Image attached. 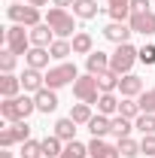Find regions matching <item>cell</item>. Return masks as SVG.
<instances>
[{
  "label": "cell",
  "mask_w": 155,
  "mask_h": 158,
  "mask_svg": "<svg viewBox=\"0 0 155 158\" xmlns=\"http://www.w3.org/2000/svg\"><path fill=\"white\" fill-rule=\"evenodd\" d=\"M34 110H37V100L27 98V94H19V98H3V103H0V118L12 125V122L27 118Z\"/></svg>",
  "instance_id": "cell-1"
},
{
  "label": "cell",
  "mask_w": 155,
  "mask_h": 158,
  "mask_svg": "<svg viewBox=\"0 0 155 158\" xmlns=\"http://www.w3.org/2000/svg\"><path fill=\"white\" fill-rule=\"evenodd\" d=\"M46 24L55 31V37H58V40L76 37V34H73V31H76V21H73V15H70L67 9H61V6H52V9L46 12Z\"/></svg>",
  "instance_id": "cell-2"
},
{
  "label": "cell",
  "mask_w": 155,
  "mask_h": 158,
  "mask_svg": "<svg viewBox=\"0 0 155 158\" xmlns=\"http://www.w3.org/2000/svg\"><path fill=\"white\" fill-rule=\"evenodd\" d=\"M137 61H140V49H134L131 43H119L116 52L110 55V70H116L119 76H125V73H131V67Z\"/></svg>",
  "instance_id": "cell-3"
},
{
  "label": "cell",
  "mask_w": 155,
  "mask_h": 158,
  "mask_svg": "<svg viewBox=\"0 0 155 158\" xmlns=\"http://www.w3.org/2000/svg\"><path fill=\"white\" fill-rule=\"evenodd\" d=\"M3 43H6V49L15 52V55H27V52L34 49L31 31H24V24H9V27L3 31Z\"/></svg>",
  "instance_id": "cell-4"
},
{
  "label": "cell",
  "mask_w": 155,
  "mask_h": 158,
  "mask_svg": "<svg viewBox=\"0 0 155 158\" xmlns=\"http://www.w3.org/2000/svg\"><path fill=\"white\" fill-rule=\"evenodd\" d=\"M73 94H76L79 103H91V106H94L97 98H100L103 91H100V85H97V76L85 73V76H79L76 82H73Z\"/></svg>",
  "instance_id": "cell-5"
},
{
  "label": "cell",
  "mask_w": 155,
  "mask_h": 158,
  "mask_svg": "<svg viewBox=\"0 0 155 158\" xmlns=\"http://www.w3.org/2000/svg\"><path fill=\"white\" fill-rule=\"evenodd\" d=\"M6 19L12 24H24V27H37L40 24V9L37 6H24V3H9L6 6Z\"/></svg>",
  "instance_id": "cell-6"
},
{
  "label": "cell",
  "mask_w": 155,
  "mask_h": 158,
  "mask_svg": "<svg viewBox=\"0 0 155 158\" xmlns=\"http://www.w3.org/2000/svg\"><path fill=\"white\" fill-rule=\"evenodd\" d=\"M79 79V70H76V64H58V67H52L49 73H46V88H64V85H70V82H76Z\"/></svg>",
  "instance_id": "cell-7"
},
{
  "label": "cell",
  "mask_w": 155,
  "mask_h": 158,
  "mask_svg": "<svg viewBox=\"0 0 155 158\" xmlns=\"http://www.w3.org/2000/svg\"><path fill=\"white\" fill-rule=\"evenodd\" d=\"M27 140H31V125H27V118L0 128V146H3V149H9L12 143H27Z\"/></svg>",
  "instance_id": "cell-8"
},
{
  "label": "cell",
  "mask_w": 155,
  "mask_h": 158,
  "mask_svg": "<svg viewBox=\"0 0 155 158\" xmlns=\"http://www.w3.org/2000/svg\"><path fill=\"white\" fill-rule=\"evenodd\" d=\"M128 24H131L134 34L152 37V34H155V12H152V9H146V12H134V15L128 19Z\"/></svg>",
  "instance_id": "cell-9"
},
{
  "label": "cell",
  "mask_w": 155,
  "mask_h": 158,
  "mask_svg": "<svg viewBox=\"0 0 155 158\" xmlns=\"http://www.w3.org/2000/svg\"><path fill=\"white\" fill-rule=\"evenodd\" d=\"M131 34H134V31H131L128 21H110V24L103 27V37L110 40V43H116V46H119V43H128Z\"/></svg>",
  "instance_id": "cell-10"
},
{
  "label": "cell",
  "mask_w": 155,
  "mask_h": 158,
  "mask_svg": "<svg viewBox=\"0 0 155 158\" xmlns=\"http://www.w3.org/2000/svg\"><path fill=\"white\" fill-rule=\"evenodd\" d=\"M88 155H91V158H122V152H119V146H110L107 140L91 137V143H88Z\"/></svg>",
  "instance_id": "cell-11"
},
{
  "label": "cell",
  "mask_w": 155,
  "mask_h": 158,
  "mask_svg": "<svg viewBox=\"0 0 155 158\" xmlns=\"http://www.w3.org/2000/svg\"><path fill=\"white\" fill-rule=\"evenodd\" d=\"M119 91H122V98H140L143 94V79L137 73H125L119 79Z\"/></svg>",
  "instance_id": "cell-12"
},
{
  "label": "cell",
  "mask_w": 155,
  "mask_h": 158,
  "mask_svg": "<svg viewBox=\"0 0 155 158\" xmlns=\"http://www.w3.org/2000/svg\"><path fill=\"white\" fill-rule=\"evenodd\" d=\"M21 88L31 91V94H37V91L46 88V76H43L40 70H34V67H27V70L21 73Z\"/></svg>",
  "instance_id": "cell-13"
},
{
  "label": "cell",
  "mask_w": 155,
  "mask_h": 158,
  "mask_svg": "<svg viewBox=\"0 0 155 158\" xmlns=\"http://www.w3.org/2000/svg\"><path fill=\"white\" fill-rule=\"evenodd\" d=\"M34 100H37V113H55L58 110V94H55V88H43V91H37L34 94Z\"/></svg>",
  "instance_id": "cell-14"
},
{
  "label": "cell",
  "mask_w": 155,
  "mask_h": 158,
  "mask_svg": "<svg viewBox=\"0 0 155 158\" xmlns=\"http://www.w3.org/2000/svg\"><path fill=\"white\" fill-rule=\"evenodd\" d=\"M31 43H34V46H43V49H49V46L55 43V31H52L46 21H40L37 27H31Z\"/></svg>",
  "instance_id": "cell-15"
},
{
  "label": "cell",
  "mask_w": 155,
  "mask_h": 158,
  "mask_svg": "<svg viewBox=\"0 0 155 158\" xmlns=\"http://www.w3.org/2000/svg\"><path fill=\"white\" fill-rule=\"evenodd\" d=\"M19 91H21V76H15V73L0 76V98H19Z\"/></svg>",
  "instance_id": "cell-16"
},
{
  "label": "cell",
  "mask_w": 155,
  "mask_h": 158,
  "mask_svg": "<svg viewBox=\"0 0 155 158\" xmlns=\"http://www.w3.org/2000/svg\"><path fill=\"white\" fill-rule=\"evenodd\" d=\"M119 103H122V100H119L113 91H103V94L97 98L94 106H97V113H100V116H119Z\"/></svg>",
  "instance_id": "cell-17"
},
{
  "label": "cell",
  "mask_w": 155,
  "mask_h": 158,
  "mask_svg": "<svg viewBox=\"0 0 155 158\" xmlns=\"http://www.w3.org/2000/svg\"><path fill=\"white\" fill-rule=\"evenodd\" d=\"M49 58H52V52H49V49H43V46H34V49L24 55L27 67H34V70H43V67L49 64Z\"/></svg>",
  "instance_id": "cell-18"
},
{
  "label": "cell",
  "mask_w": 155,
  "mask_h": 158,
  "mask_svg": "<svg viewBox=\"0 0 155 158\" xmlns=\"http://www.w3.org/2000/svg\"><path fill=\"white\" fill-rule=\"evenodd\" d=\"M85 67H88L91 76H97V73L110 70V55H107V52H91V55L85 58Z\"/></svg>",
  "instance_id": "cell-19"
},
{
  "label": "cell",
  "mask_w": 155,
  "mask_h": 158,
  "mask_svg": "<svg viewBox=\"0 0 155 158\" xmlns=\"http://www.w3.org/2000/svg\"><path fill=\"white\" fill-rule=\"evenodd\" d=\"M97 12H100V6H97V0H73V15L76 19H94Z\"/></svg>",
  "instance_id": "cell-20"
},
{
  "label": "cell",
  "mask_w": 155,
  "mask_h": 158,
  "mask_svg": "<svg viewBox=\"0 0 155 158\" xmlns=\"http://www.w3.org/2000/svg\"><path fill=\"white\" fill-rule=\"evenodd\" d=\"M88 131H91V137H100V140H103L110 131H113V118H110V116H100V113H97V116L88 122Z\"/></svg>",
  "instance_id": "cell-21"
},
{
  "label": "cell",
  "mask_w": 155,
  "mask_h": 158,
  "mask_svg": "<svg viewBox=\"0 0 155 158\" xmlns=\"http://www.w3.org/2000/svg\"><path fill=\"white\" fill-rule=\"evenodd\" d=\"M55 137H61L64 143H70V140H76V122L67 116V118H58L55 122Z\"/></svg>",
  "instance_id": "cell-22"
},
{
  "label": "cell",
  "mask_w": 155,
  "mask_h": 158,
  "mask_svg": "<svg viewBox=\"0 0 155 158\" xmlns=\"http://www.w3.org/2000/svg\"><path fill=\"white\" fill-rule=\"evenodd\" d=\"M70 43H73V55H91L94 52V40H91V34H85V31H79Z\"/></svg>",
  "instance_id": "cell-23"
},
{
  "label": "cell",
  "mask_w": 155,
  "mask_h": 158,
  "mask_svg": "<svg viewBox=\"0 0 155 158\" xmlns=\"http://www.w3.org/2000/svg\"><path fill=\"white\" fill-rule=\"evenodd\" d=\"M131 131H134V125H131V118H125V116H113V137L122 140V137H131Z\"/></svg>",
  "instance_id": "cell-24"
},
{
  "label": "cell",
  "mask_w": 155,
  "mask_h": 158,
  "mask_svg": "<svg viewBox=\"0 0 155 158\" xmlns=\"http://www.w3.org/2000/svg\"><path fill=\"white\" fill-rule=\"evenodd\" d=\"M43 152H46V158H61V152H64V140L55 137V134H49V137L43 140Z\"/></svg>",
  "instance_id": "cell-25"
},
{
  "label": "cell",
  "mask_w": 155,
  "mask_h": 158,
  "mask_svg": "<svg viewBox=\"0 0 155 158\" xmlns=\"http://www.w3.org/2000/svg\"><path fill=\"white\" fill-rule=\"evenodd\" d=\"M119 73L116 70H103V73H97V85H100V91H116L119 88Z\"/></svg>",
  "instance_id": "cell-26"
},
{
  "label": "cell",
  "mask_w": 155,
  "mask_h": 158,
  "mask_svg": "<svg viewBox=\"0 0 155 158\" xmlns=\"http://www.w3.org/2000/svg\"><path fill=\"white\" fill-rule=\"evenodd\" d=\"M85 155H88V146H85V143H79V140L64 143V152H61V158H85Z\"/></svg>",
  "instance_id": "cell-27"
},
{
  "label": "cell",
  "mask_w": 155,
  "mask_h": 158,
  "mask_svg": "<svg viewBox=\"0 0 155 158\" xmlns=\"http://www.w3.org/2000/svg\"><path fill=\"white\" fill-rule=\"evenodd\" d=\"M70 118H73V122H76V125H88V122H91V103H76V106H73V110H70Z\"/></svg>",
  "instance_id": "cell-28"
},
{
  "label": "cell",
  "mask_w": 155,
  "mask_h": 158,
  "mask_svg": "<svg viewBox=\"0 0 155 158\" xmlns=\"http://www.w3.org/2000/svg\"><path fill=\"white\" fill-rule=\"evenodd\" d=\"M49 52H52V58L64 61L67 55H73V43H70V40H55V43L49 46Z\"/></svg>",
  "instance_id": "cell-29"
},
{
  "label": "cell",
  "mask_w": 155,
  "mask_h": 158,
  "mask_svg": "<svg viewBox=\"0 0 155 158\" xmlns=\"http://www.w3.org/2000/svg\"><path fill=\"white\" fill-rule=\"evenodd\" d=\"M143 113L140 110V103H137L134 98H122V103H119V116H125V118H137Z\"/></svg>",
  "instance_id": "cell-30"
},
{
  "label": "cell",
  "mask_w": 155,
  "mask_h": 158,
  "mask_svg": "<svg viewBox=\"0 0 155 158\" xmlns=\"http://www.w3.org/2000/svg\"><path fill=\"white\" fill-rule=\"evenodd\" d=\"M21 158H46L43 140H27V143H21Z\"/></svg>",
  "instance_id": "cell-31"
},
{
  "label": "cell",
  "mask_w": 155,
  "mask_h": 158,
  "mask_svg": "<svg viewBox=\"0 0 155 158\" xmlns=\"http://www.w3.org/2000/svg\"><path fill=\"white\" fill-rule=\"evenodd\" d=\"M116 146H119V152H122V158H137L140 155V143L131 140V137H122Z\"/></svg>",
  "instance_id": "cell-32"
},
{
  "label": "cell",
  "mask_w": 155,
  "mask_h": 158,
  "mask_svg": "<svg viewBox=\"0 0 155 158\" xmlns=\"http://www.w3.org/2000/svg\"><path fill=\"white\" fill-rule=\"evenodd\" d=\"M134 128L140 134H155V116L152 113H140V116L134 118Z\"/></svg>",
  "instance_id": "cell-33"
},
{
  "label": "cell",
  "mask_w": 155,
  "mask_h": 158,
  "mask_svg": "<svg viewBox=\"0 0 155 158\" xmlns=\"http://www.w3.org/2000/svg\"><path fill=\"white\" fill-rule=\"evenodd\" d=\"M137 103H140V110H143V113H152V116H155V88L143 91V94L137 98Z\"/></svg>",
  "instance_id": "cell-34"
},
{
  "label": "cell",
  "mask_w": 155,
  "mask_h": 158,
  "mask_svg": "<svg viewBox=\"0 0 155 158\" xmlns=\"http://www.w3.org/2000/svg\"><path fill=\"white\" fill-rule=\"evenodd\" d=\"M15 61H19L15 52L3 49V52H0V70H3V73H12V70H15Z\"/></svg>",
  "instance_id": "cell-35"
},
{
  "label": "cell",
  "mask_w": 155,
  "mask_h": 158,
  "mask_svg": "<svg viewBox=\"0 0 155 158\" xmlns=\"http://www.w3.org/2000/svg\"><path fill=\"white\" fill-rule=\"evenodd\" d=\"M140 152H146L149 158H155V134H143V140H140Z\"/></svg>",
  "instance_id": "cell-36"
},
{
  "label": "cell",
  "mask_w": 155,
  "mask_h": 158,
  "mask_svg": "<svg viewBox=\"0 0 155 158\" xmlns=\"http://www.w3.org/2000/svg\"><path fill=\"white\" fill-rule=\"evenodd\" d=\"M140 64H149V67L155 64V46L152 43H146V46L140 49Z\"/></svg>",
  "instance_id": "cell-37"
},
{
  "label": "cell",
  "mask_w": 155,
  "mask_h": 158,
  "mask_svg": "<svg viewBox=\"0 0 155 158\" xmlns=\"http://www.w3.org/2000/svg\"><path fill=\"white\" fill-rule=\"evenodd\" d=\"M149 3H152V0H131V15H134V12H146Z\"/></svg>",
  "instance_id": "cell-38"
},
{
  "label": "cell",
  "mask_w": 155,
  "mask_h": 158,
  "mask_svg": "<svg viewBox=\"0 0 155 158\" xmlns=\"http://www.w3.org/2000/svg\"><path fill=\"white\" fill-rule=\"evenodd\" d=\"M52 3H55V6H61V9H64V6H73V0H52Z\"/></svg>",
  "instance_id": "cell-39"
},
{
  "label": "cell",
  "mask_w": 155,
  "mask_h": 158,
  "mask_svg": "<svg viewBox=\"0 0 155 158\" xmlns=\"http://www.w3.org/2000/svg\"><path fill=\"white\" fill-rule=\"evenodd\" d=\"M27 3H31V6H37V9H40V6H46L49 0H27Z\"/></svg>",
  "instance_id": "cell-40"
},
{
  "label": "cell",
  "mask_w": 155,
  "mask_h": 158,
  "mask_svg": "<svg viewBox=\"0 0 155 158\" xmlns=\"http://www.w3.org/2000/svg\"><path fill=\"white\" fill-rule=\"evenodd\" d=\"M0 158H12V152L9 149H0Z\"/></svg>",
  "instance_id": "cell-41"
},
{
  "label": "cell",
  "mask_w": 155,
  "mask_h": 158,
  "mask_svg": "<svg viewBox=\"0 0 155 158\" xmlns=\"http://www.w3.org/2000/svg\"><path fill=\"white\" fill-rule=\"evenodd\" d=\"M6 3H21V0H6Z\"/></svg>",
  "instance_id": "cell-42"
}]
</instances>
